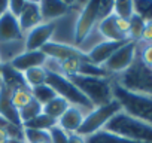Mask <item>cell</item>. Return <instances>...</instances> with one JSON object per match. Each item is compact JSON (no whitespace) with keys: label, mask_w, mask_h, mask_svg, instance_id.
Listing matches in <instances>:
<instances>
[{"label":"cell","mask_w":152,"mask_h":143,"mask_svg":"<svg viewBox=\"0 0 152 143\" xmlns=\"http://www.w3.org/2000/svg\"><path fill=\"white\" fill-rule=\"evenodd\" d=\"M112 96L124 113L152 125V97L124 90L112 79Z\"/></svg>","instance_id":"1"},{"label":"cell","mask_w":152,"mask_h":143,"mask_svg":"<svg viewBox=\"0 0 152 143\" xmlns=\"http://www.w3.org/2000/svg\"><path fill=\"white\" fill-rule=\"evenodd\" d=\"M109 133L122 136L128 140L133 142H140V143H152V125L139 121L122 110L118 112L106 125L104 128Z\"/></svg>","instance_id":"2"},{"label":"cell","mask_w":152,"mask_h":143,"mask_svg":"<svg viewBox=\"0 0 152 143\" xmlns=\"http://www.w3.org/2000/svg\"><path fill=\"white\" fill-rule=\"evenodd\" d=\"M113 81L124 90L152 97V69L142 63L139 54L136 55L131 66L121 75H118Z\"/></svg>","instance_id":"3"},{"label":"cell","mask_w":152,"mask_h":143,"mask_svg":"<svg viewBox=\"0 0 152 143\" xmlns=\"http://www.w3.org/2000/svg\"><path fill=\"white\" fill-rule=\"evenodd\" d=\"M78 90L90 100V103L97 107L113 100L112 96V78H94L75 75L69 78Z\"/></svg>","instance_id":"4"},{"label":"cell","mask_w":152,"mask_h":143,"mask_svg":"<svg viewBox=\"0 0 152 143\" xmlns=\"http://www.w3.org/2000/svg\"><path fill=\"white\" fill-rule=\"evenodd\" d=\"M46 84L55 91V94L61 98H64L70 106H76L82 110H93L94 106L90 103V100L78 90L67 76L61 75V73H55V72H48V78H46Z\"/></svg>","instance_id":"5"},{"label":"cell","mask_w":152,"mask_h":143,"mask_svg":"<svg viewBox=\"0 0 152 143\" xmlns=\"http://www.w3.org/2000/svg\"><path fill=\"white\" fill-rule=\"evenodd\" d=\"M121 106L119 103L113 98L112 101L103 104V106H97L94 107L93 110H90L88 113H85L84 116V121H82V125L79 127L78 130V134L82 136V137H88V136H93L94 133L100 131L104 128V125L118 113L121 112Z\"/></svg>","instance_id":"6"},{"label":"cell","mask_w":152,"mask_h":143,"mask_svg":"<svg viewBox=\"0 0 152 143\" xmlns=\"http://www.w3.org/2000/svg\"><path fill=\"white\" fill-rule=\"evenodd\" d=\"M99 23V2H87L78 17L75 26V46L81 48L94 26Z\"/></svg>","instance_id":"7"},{"label":"cell","mask_w":152,"mask_h":143,"mask_svg":"<svg viewBox=\"0 0 152 143\" xmlns=\"http://www.w3.org/2000/svg\"><path fill=\"white\" fill-rule=\"evenodd\" d=\"M137 48H139L137 42L127 40L119 49H116L112 54V57L102 67L110 76L112 75H121L122 72H125L131 66V63L134 61V58L137 55Z\"/></svg>","instance_id":"8"},{"label":"cell","mask_w":152,"mask_h":143,"mask_svg":"<svg viewBox=\"0 0 152 143\" xmlns=\"http://www.w3.org/2000/svg\"><path fill=\"white\" fill-rule=\"evenodd\" d=\"M55 28H57L55 21L42 23L37 27L31 28L26 36V43H24L26 51H39V49H42L48 42H51V37H52Z\"/></svg>","instance_id":"9"},{"label":"cell","mask_w":152,"mask_h":143,"mask_svg":"<svg viewBox=\"0 0 152 143\" xmlns=\"http://www.w3.org/2000/svg\"><path fill=\"white\" fill-rule=\"evenodd\" d=\"M46 58L55 60V61H64L69 58H88L87 52L82 51L81 48H76L75 45H66V43H57V42H48L42 49H40Z\"/></svg>","instance_id":"10"},{"label":"cell","mask_w":152,"mask_h":143,"mask_svg":"<svg viewBox=\"0 0 152 143\" xmlns=\"http://www.w3.org/2000/svg\"><path fill=\"white\" fill-rule=\"evenodd\" d=\"M46 60H48L46 55L39 49V51H24V52L18 54L17 57H14L8 63L15 70L24 73V72H27L30 69H34V67H43Z\"/></svg>","instance_id":"11"},{"label":"cell","mask_w":152,"mask_h":143,"mask_svg":"<svg viewBox=\"0 0 152 143\" xmlns=\"http://www.w3.org/2000/svg\"><path fill=\"white\" fill-rule=\"evenodd\" d=\"M23 37V31L20 28L18 18L14 17L9 11H6L0 17V43H9L20 40Z\"/></svg>","instance_id":"12"},{"label":"cell","mask_w":152,"mask_h":143,"mask_svg":"<svg viewBox=\"0 0 152 143\" xmlns=\"http://www.w3.org/2000/svg\"><path fill=\"white\" fill-rule=\"evenodd\" d=\"M127 42V40H125ZM125 42H112V40H103L100 43H97L96 46H93L88 52H87V57L90 60L91 64L94 66H103L110 57L112 54L119 49Z\"/></svg>","instance_id":"13"},{"label":"cell","mask_w":152,"mask_h":143,"mask_svg":"<svg viewBox=\"0 0 152 143\" xmlns=\"http://www.w3.org/2000/svg\"><path fill=\"white\" fill-rule=\"evenodd\" d=\"M0 118L6 119L14 125L23 127L18 109L12 103V91L3 84H0Z\"/></svg>","instance_id":"14"},{"label":"cell","mask_w":152,"mask_h":143,"mask_svg":"<svg viewBox=\"0 0 152 143\" xmlns=\"http://www.w3.org/2000/svg\"><path fill=\"white\" fill-rule=\"evenodd\" d=\"M18 23H20V28L23 33H28L31 28L42 24L43 21H42L39 2H26V6L21 15L18 17Z\"/></svg>","instance_id":"15"},{"label":"cell","mask_w":152,"mask_h":143,"mask_svg":"<svg viewBox=\"0 0 152 143\" xmlns=\"http://www.w3.org/2000/svg\"><path fill=\"white\" fill-rule=\"evenodd\" d=\"M84 110L76 107V106H70L61 116L60 119L57 121V125L64 130L67 134H72V133H78L79 127L82 125V121H84Z\"/></svg>","instance_id":"16"},{"label":"cell","mask_w":152,"mask_h":143,"mask_svg":"<svg viewBox=\"0 0 152 143\" xmlns=\"http://www.w3.org/2000/svg\"><path fill=\"white\" fill-rule=\"evenodd\" d=\"M42 21L43 23H52L57 18H61L66 15L70 9V5L67 2H58V0H43L39 2Z\"/></svg>","instance_id":"17"},{"label":"cell","mask_w":152,"mask_h":143,"mask_svg":"<svg viewBox=\"0 0 152 143\" xmlns=\"http://www.w3.org/2000/svg\"><path fill=\"white\" fill-rule=\"evenodd\" d=\"M0 84H3L5 87H8L11 91L17 90V88H24L27 87L24 76L21 72L15 70L8 61L2 64V69H0Z\"/></svg>","instance_id":"18"},{"label":"cell","mask_w":152,"mask_h":143,"mask_svg":"<svg viewBox=\"0 0 152 143\" xmlns=\"http://www.w3.org/2000/svg\"><path fill=\"white\" fill-rule=\"evenodd\" d=\"M97 27H99V31L100 34L104 37V40H112V42H125L128 40L127 37H124L118 27H116V17L113 14H110L109 17L100 20L97 23Z\"/></svg>","instance_id":"19"},{"label":"cell","mask_w":152,"mask_h":143,"mask_svg":"<svg viewBox=\"0 0 152 143\" xmlns=\"http://www.w3.org/2000/svg\"><path fill=\"white\" fill-rule=\"evenodd\" d=\"M85 142L87 143H140V142H133V140H128L122 136L109 133L106 130H100V131L94 133L93 136L85 137Z\"/></svg>","instance_id":"20"},{"label":"cell","mask_w":152,"mask_h":143,"mask_svg":"<svg viewBox=\"0 0 152 143\" xmlns=\"http://www.w3.org/2000/svg\"><path fill=\"white\" fill-rule=\"evenodd\" d=\"M23 76H24V81H26L27 87L31 90L34 87H39V85L46 84L48 70L45 67H34V69H30V70L24 72Z\"/></svg>","instance_id":"21"},{"label":"cell","mask_w":152,"mask_h":143,"mask_svg":"<svg viewBox=\"0 0 152 143\" xmlns=\"http://www.w3.org/2000/svg\"><path fill=\"white\" fill-rule=\"evenodd\" d=\"M70 107V104L64 100V98H61V97H55L54 100H51L49 103H46L45 106H42V112L45 113V115H48V116H51V118H54V119H60V116L67 110Z\"/></svg>","instance_id":"22"},{"label":"cell","mask_w":152,"mask_h":143,"mask_svg":"<svg viewBox=\"0 0 152 143\" xmlns=\"http://www.w3.org/2000/svg\"><path fill=\"white\" fill-rule=\"evenodd\" d=\"M57 125V119L45 115L43 112L40 115H37L36 118H33L31 121L23 124V128H28V130H37V131H49L52 127Z\"/></svg>","instance_id":"23"},{"label":"cell","mask_w":152,"mask_h":143,"mask_svg":"<svg viewBox=\"0 0 152 143\" xmlns=\"http://www.w3.org/2000/svg\"><path fill=\"white\" fill-rule=\"evenodd\" d=\"M84 61H90L88 58H69V60H64V61H60L58 63V73L70 78V76H75V75H79L81 72V66Z\"/></svg>","instance_id":"24"},{"label":"cell","mask_w":152,"mask_h":143,"mask_svg":"<svg viewBox=\"0 0 152 143\" xmlns=\"http://www.w3.org/2000/svg\"><path fill=\"white\" fill-rule=\"evenodd\" d=\"M31 96H33V98H34L40 106H45L46 103H49L51 100H54V98L57 97L55 91H54L48 84H43V85H39V87L31 88Z\"/></svg>","instance_id":"25"},{"label":"cell","mask_w":152,"mask_h":143,"mask_svg":"<svg viewBox=\"0 0 152 143\" xmlns=\"http://www.w3.org/2000/svg\"><path fill=\"white\" fill-rule=\"evenodd\" d=\"M20 113V119H21V124H26L28 121H31L33 118H36L37 115L42 113V106L33 98L31 101H28L24 107H21L18 110Z\"/></svg>","instance_id":"26"},{"label":"cell","mask_w":152,"mask_h":143,"mask_svg":"<svg viewBox=\"0 0 152 143\" xmlns=\"http://www.w3.org/2000/svg\"><path fill=\"white\" fill-rule=\"evenodd\" d=\"M112 14L116 18H122V20H130L136 12H134V3L133 2H113V11Z\"/></svg>","instance_id":"27"},{"label":"cell","mask_w":152,"mask_h":143,"mask_svg":"<svg viewBox=\"0 0 152 143\" xmlns=\"http://www.w3.org/2000/svg\"><path fill=\"white\" fill-rule=\"evenodd\" d=\"M33 100V96H31V90L28 87H24V88H17V90H12V103L14 106L20 110L21 107H24L28 101Z\"/></svg>","instance_id":"28"},{"label":"cell","mask_w":152,"mask_h":143,"mask_svg":"<svg viewBox=\"0 0 152 143\" xmlns=\"http://www.w3.org/2000/svg\"><path fill=\"white\" fill-rule=\"evenodd\" d=\"M130 31H128V39L133 40V42H140V36H142V31H143V27H145V20L142 17H139L137 14H134L130 20Z\"/></svg>","instance_id":"29"},{"label":"cell","mask_w":152,"mask_h":143,"mask_svg":"<svg viewBox=\"0 0 152 143\" xmlns=\"http://www.w3.org/2000/svg\"><path fill=\"white\" fill-rule=\"evenodd\" d=\"M134 3V12L145 21H152V2L151 0H139Z\"/></svg>","instance_id":"30"},{"label":"cell","mask_w":152,"mask_h":143,"mask_svg":"<svg viewBox=\"0 0 152 143\" xmlns=\"http://www.w3.org/2000/svg\"><path fill=\"white\" fill-rule=\"evenodd\" d=\"M137 54L142 63L148 66L149 69H152V43H148V45L142 43V46L137 48Z\"/></svg>","instance_id":"31"},{"label":"cell","mask_w":152,"mask_h":143,"mask_svg":"<svg viewBox=\"0 0 152 143\" xmlns=\"http://www.w3.org/2000/svg\"><path fill=\"white\" fill-rule=\"evenodd\" d=\"M48 133H49L51 143H69V134L64 130H61L58 125L52 127Z\"/></svg>","instance_id":"32"},{"label":"cell","mask_w":152,"mask_h":143,"mask_svg":"<svg viewBox=\"0 0 152 143\" xmlns=\"http://www.w3.org/2000/svg\"><path fill=\"white\" fill-rule=\"evenodd\" d=\"M113 11V2H99V21L109 17Z\"/></svg>","instance_id":"33"},{"label":"cell","mask_w":152,"mask_h":143,"mask_svg":"<svg viewBox=\"0 0 152 143\" xmlns=\"http://www.w3.org/2000/svg\"><path fill=\"white\" fill-rule=\"evenodd\" d=\"M139 43H152V21H145V27L140 36V42Z\"/></svg>","instance_id":"34"},{"label":"cell","mask_w":152,"mask_h":143,"mask_svg":"<svg viewBox=\"0 0 152 143\" xmlns=\"http://www.w3.org/2000/svg\"><path fill=\"white\" fill-rule=\"evenodd\" d=\"M26 6V2H20V0H12V2H8V11L14 15V17H20L23 9Z\"/></svg>","instance_id":"35"},{"label":"cell","mask_w":152,"mask_h":143,"mask_svg":"<svg viewBox=\"0 0 152 143\" xmlns=\"http://www.w3.org/2000/svg\"><path fill=\"white\" fill-rule=\"evenodd\" d=\"M69 143H87V142H85V137L79 136L78 133H72L69 134Z\"/></svg>","instance_id":"36"},{"label":"cell","mask_w":152,"mask_h":143,"mask_svg":"<svg viewBox=\"0 0 152 143\" xmlns=\"http://www.w3.org/2000/svg\"><path fill=\"white\" fill-rule=\"evenodd\" d=\"M8 139H9L8 133H6L3 128H0V143H6V142H8Z\"/></svg>","instance_id":"37"},{"label":"cell","mask_w":152,"mask_h":143,"mask_svg":"<svg viewBox=\"0 0 152 143\" xmlns=\"http://www.w3.org/2000/svg\"><path fill=\"white\" fill-rule=\"evenodd\" d=\"M6 11H8V2L6 0H2V2H0V17H2Z\"/></svg>","instance_id":"38"},{"label":"cell","mask_w":152,"mask_h":143,"mask_svg":"<svg viewBox=\"0 0 152 143\" xmlns=\"http://www.w3.org/2000/svg\"><path fill=\"white\" fill-rule=\"evenodd\" d=\"M6 143H26L23 139H14V137H9Z\"/></svg>","instance_id":"39"},{"label":"cell","mask_w":152,"mask_h":143,"mask_svg":"<svg viewBox=\"0 0 152 143\" xmlns=\"http://www.w3.org/2000/svg\"><path fill=\"white\" fill-rule=\"evenodd\" d=\"M37 143H51V140H43V142H37Z\"/></svg>","instance_id":"40"},{"label":"cell","mask_w":152,"mask_h":143,"mask_svg":"<svg viewBox=\"0 0 152 143\" xmlns=\"http://www.w3.org/2000/svg\"><path fill=\"white\" fill-rule=\"evenodd\" d=\"M2 64H3V61H2V58H0V69H2Z\"/></svg>","instance_id":"41"}]
</instances>
